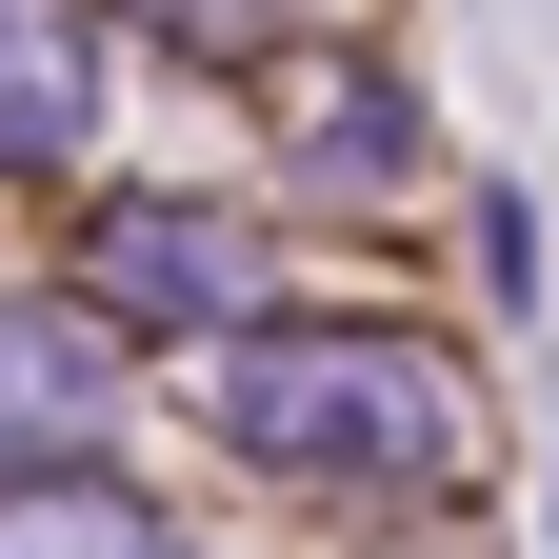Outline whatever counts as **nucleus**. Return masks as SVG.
<instances>
[{"mask_svg":"<svg viewBox=\"0 0 559 559\" xmlns=\"http://www.w3.org/2000/svg\"><path fill=\"white\" fill-rule=\"evenodd\" d=\"M221 419H240V460L280 479H320V500H400V479H460V380L440 360H400V340H240L221 360Z\"/></svg>","mask_w":559,"mask_h":559,"instance_id":"f257e3e1","label":"nucleus"},{"mask_svg":"<svg viewBox=\"0 0 559 559\" xmlns=\"http://www.w3.org/2000/svg\"><path fill=\"white\" fill-rule=\"evenodd\" d=\"M120 419V360L81 320H0V440H100Z\"/></svg>","mask_w":559,"mask_h":559,"instance_id":"f03ea898","label":"nucleus"},{"mask_svg":"<svg viewBox=\"0 0 559 559\" xmlns=\"http://www.w3.org/2000/svg\"><path fill=\"white\" fill-rule=\"evenodd\" d=\"M100 280H120V300H160V320H221V300H240V240H221V221H120Z\"/></svg>","mask_w":559,"mask_h":559,"instance_id":"7ed1b4c3","label":"nucleus"},{"mask_svg":"<svg viewBox=\"0 0 559 559\" xmlns=\"http://www.w3.org/2000/svg\"><path fill=\"white\" fill-rule=\"evenodd\" d=\"M81 140V21H0V160Z\"/></svg>","mask_w":559,"mask_h":559,"instance_id":"20e7f679","label":"nucleus"},{"mask_svg":"<svg viewBox=\"0 0 559 559\" xmlns=\"http://www.w3.org/2000/svg\"><path fill=\"white\" fill-rule=\"evenodd\" d=\"M0 559H160V539H140L120 500H21V520H0Z\"/></svg>","mask_w":559,"mask_h":559,"instance_id":"39448f33","label":"nucleus"}]
</instances>
